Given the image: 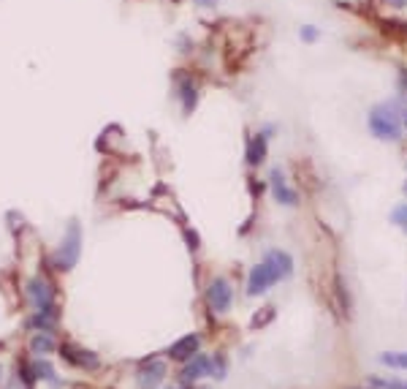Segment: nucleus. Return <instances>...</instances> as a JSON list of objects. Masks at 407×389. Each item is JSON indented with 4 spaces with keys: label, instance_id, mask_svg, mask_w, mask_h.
<instances>
[{
    "label": "nucleus",
    "instance_id": "393cba45",
    "mask_svg": "<svg viewBox=\"0 0 407 389\" xmlns=\"http://www.w3.org/2000/svg\"><path fill=\"white\" fill-rule=\"evenodd\" d=\"M0 378H3V368H0Z\"/></svg>",
    "mask_w": 407,
    "mask_h": 389
},
{
    "label": "nucleus",
    "instance_id": "1a4fd4ad",
    "mask_svg": "<svg viewBox=\"0 0 407 389\" xmlns=\"http://www.w3.org/2000/svg\"><path fill=\"white\" fill-rule=\"evenodd\" d=\"M198 343H201V338L198 335H185V338H180V341L174 343L171 348H168V357L171 359H190V357H196V351H198Z\"/></svg>",
    "mask_w": 407,
    "mask_h": 389
},
{
    "label": "nucleus",
    "instance_id": "4468645a",
    "mask_svg": "<svg viewBox=\"0 0 407 389\" xmlns=\"http://www.w3.org/2000/svg\"><path fill=\"white\" fill-rule=\"evenodd\" d=\"M266 158V139L264 137H256L253 144H250V153H247V161L253 164V166H261V161Z\"/></svg>",
    "mask_w": 407,
    "mask_h": 389
},
{
    "label": "nucleus",
    "instance_id": "5701e85b",
    "mask_svg": "<svg viewBox=\"0 0 407 389\" xmlns=\"http://www.w3.org/2000/svg\"><path fill=\"white\" fill-rule=\"evenodd\" d=\"M391 6H407V0H389Z\"/></svg>",
    "mask_w": 407,
    "mask_h": 389
},
{
    "label": "nucleus",
    "instance_id": "7ed1b4c3",
    "mask_svg": "<svg viewBox=\"0 0 407 389\" xmlns=\"http://www.w3.org/2000/svg\"><path fill=\"white\" fill-rule=\"evenodd\" d=\"M231 302H234L231 283H228L226 278H215V280H212V286L207 289V305L212 308V313L223 316V313H228Z\"/></svg>",
    "mask_w": 407,
    "mask_h": 389
},
{
    "label": "nucleus",
    "instance_id": "9d476101",
    "mask_svg": "<svg viewBox=\"0 0 407 389\" xmlns=\"http://www.w3.org/2000/svg\"><path fill=\"white\" fill-rule=\"evenodd\" d=\"M210 373H212L210 357L198 354V357L188 359V368L182 371V378H185V381H198V378H204V375H210Z\"/></svg>",
    "mask_w": 407,
    "mask_h": 389
},
{
    "label": "nucleus",
    "instance_id": "f3484780",
    "mask_svg": "<svg viewBox=\"0 0 407 389\" xmlns=\"http://www.w3.org/2000/svg\"><path fill=\"white\" fill-rule=\"evenodd\" d=\"M369 384L377 389H407V381H399V378H380V375H372Z\"/></svg>",
    "mask_w": 407,
    "mask_h": 389
},
{
    "label": "nucleus",
    "instance_id": "aec40b11",
    "mask_svg": "<svg viewBox=\"0 0 407 389\" xmlns=\"http://www.w3.org/2000/svg\"><path fill=\"white\" fill-rule=\"evenodd\" d=\"M271 316H274V311H271V308H266L264 313H258L256 319H253V327H264V321H269Z\"/></svg>",
    "mask_w": 407,
    "mask_h": 389
},
{
    "label": "nucleus",
    "instance_id": "412c9836",
    "mask_svg": "<svg viewBox=\"0 0 407 389\" xmlns=\"http://www.w3.org/2000/svg\"><path fill=\"white\" fill-rule=\"evenodd\" d=\"M302 38H304V41H310V44H313V41L318 38V31L313 28V25H307V28H302Z\"/></svg>",
    "mask_w": 407,
    "mask_h": 389
},
{
    "label": "nucleus",
    "instance_id": "6ab92c4d",
    "mask_svg": "<svg viewBox=\"0 0 407 389\" xmlns=\"http://www.w3.org/2000/svg\"><path fill=\"white\" fill-rule=\"evenodd\" d=\"M391 220L396 223V226H402V229L407 232V204H399V207H394Z\"/></svg>",
    "mask_w": 407,
    "mask_h": 389
},
{
    "label": "nucleus",
    "instance_id": "f8f14e48",
    "mask_svg": "<svg viewBox=\"0 0 407 389\" xmlns=\"http://www.w3.org/2000/svg\"><path fill=\"white\" fill-rule=\"evenodd\" d=\"M55 319H58V313H55V308H46V311H38L36 316L31 319V324L28 327H36V329H49L55 327Z\"/></svg>",
    "mask_w": 407,
    "mask_h": 389
},
{
    "label": "nucleus",
    "instance_id": "2eb2a0df",
    "mask_svg": "<svg viewBox=\"0 0 407 389\" xmlns=\"http://www.w3.org/2000/svg\"><path fill=\"white\" fill-rule=\"evenodd\" d=\"M180 93H182V104H185V112L190 114V112H193V107H196V101H198L196 85H193V82H182Z\"/></svg>",
    "mask_w": 407,
    "mask_h": 389
},
{
    "label": "nucleus",
    "instance_id": "423d86ee",
    "mask_svg": "<svg viewBox=\"0 0 407 389\" xmlns=\"http://www.w3.org/2000/svg\"><path fill=\"white\" fill-rule=\"evenodd\" d=\"M60 357L65 359V362H71L74 368H82V371H98L101 368V359L95 357L92 351H87V348H79V346H63L60 348Z\"/></svg>",
    "mask_w": 407,
    "mask_h": 389
},
{
    "label": "nucleus",
    "instance_id": "bb28decb",
    "mask_svg": "<svg viewBox=\"0 0 407 389\" xmlns=\"http://www.w3.org/2000/svg\"><path fill=\"white\" fill-rule=\"evenodd\" d=\"M405 125H407V117H405Z\"/></svg>",
    "mask_w": 407,
    "mask_h": 389
},
{
    "label": "nucleus",
    "instance_id": "9b49d317",
    "mask_svg": "<svg viewBox=\"0 0 407 389\" xmlns=\"http://www.w3.org/2000/svg\"><path fill=\"white\" fill-rule=\"evenodd\" d=\"M271 188H274V196H277V202L280 204H296V193L286 186V180H283V174L274 169L271 171Z\"/></svg>",
    "mask_w": 407,
    "mask_h": 389
},
{
    "label": "nucleus",
    "instance_id": "a878e982",
    "mask_svg": "<svg viewBox=\"0 0 407 389\" xmlns=\"http://www.w3.org/2000/svg\"><path fill=\"white\" fill-rule=\"evenodd\" d=\"M405 193H407V183H405Z\"/></svg>",
    "mask_w": 407,
    "mask_h": 389
},
{
    "label": "nucleus",
    "instance_id": "ddd939ff",
    "mask_svg": "<svg viewBox=\"0 0 407 389\" xmlns=\"http://www.w3.org/2000/svg\"><path fill=\"white\" fill-rule=\"evenodd\" d=\"M380 362L386 368H396V371H407V354L405 351H383Z\"/></svg>",
    "mask_w": 407,
    "mask_h": 389
},
{
    "label": "nucleus",
    "instance_id": "f257e3e1",
    "mask_svg": "<svg viewBox=\"0 0 407 389\" xmlns=\"http://www.w3.org/2000/svg\"><path fill=\"white\" fill-rule=\"evenodd\" d=\"M79 256H82V226H79V220H71V223H68V232L63 237L60 248L55 253V267L68 272V270L76 267Z\"/></svg>",
    "mask_w": 407,
    "mask_h": 389
},
{
    "label": "nucleus",
    "instance_id": "39448f33",
    "mask_svg": "<svg viewBox=\"0 0 407 389\" xmlns=\"http://www.w3.org/2000/svg\"><path fill=\"white\" fill-rule=\"evenodd\" d=\"M25 292H28V299H31L33 308H38V311H46V308H55V289L41 278H33L28 280V286H25Z\"/></svg>",
    "mask_w": 407,
    "mask_h": 389
},
{
    "label": "nucleus",
    "instance_id": "0eeeda50",
    "mask_svg": "<svg viewBox=\"0 0 407 389\" xmlns=\"http://www.w3.org/2000/svg\"><path fill=\"white\" fill-rule=\"evenodd\" d=\"M264 265H266V270L271 272L274 280H283L293 272V259L288 256L286 250H269L266 259H264Z\"/></svg>",
    "mask_w": 407,
    "mask_h": 389
},
{
    "label": "nucleus",
    "instance_id": "4be33fe9",
    "mask_svg": "<svg viewBox=\"0 0 407 389\" xmlns=\"http://www.w3.org/2000/svg\"><path fill=\"white\" fill-rule=\"evenodd\" d=\"M196 6H201V9H212V6H217V0H196Z\"/></svg>",
    "mask_w": 407,
    "mask_h": 389
},
{
    "label": "nucleus",
    "instance_id": "a211bd4d",
    "mask_svg": "<svg viewBox=\"0 0 407 389\" xmlns=\"http://www.w3.org/2000/svg\"><path fill=\"white\" fill-rule=\"evenodd\" d=\"M36 368V378H46V381H58V375H55V371H52V365H46V362H36L33 365Z\"/></svg>",
    "mask_w": 407,
    "mask_h": 389
},
{
    "label": "nucleus",
    "instance_id": "20e7f679",
    "mask_svg": "<svg viewBox=\"0 0 407 389\" xmlns=\"http://www.w3.org/2000/svg\"><path fill=\"white\" fill-rule=\"evenodd\" d=\"M166 378V365L161 359H152V362H144L139 371H136V384L139 389H158Z\"/></svg>",
    "mask_w": 407,
    "mask_h": 389
},
{
    "label": "nucleus",
    "instance_id": "dca6fc26",
    "mask_svg": "<svg viewBox=\"0 0 407 389\" xmlns=\"http://www.w3.org/2000/svg\"><path fill=\"white\" fill-rule=\"evenodd\" d=\"M31 348L36 351V354H49V351L55 348V341H52V335H49V332H46V335L41 332V335H36V338L31 341Z\"/></svg>",
    "mask_w": 407,
    "mask_h": 389
},
{
    "label": "nucleus",
    "instance_id": "b1692460",
    "mask_svg": "<svg viewBox=\"0 0 407 389\" xmlns=\"http://www.w3.org/2000/svg\"><path fill=\"white\" fill-rule=\"evenodd\" d=\"M402 87H405V90H407V68H405V71H402Z\"/></svg>",
    "mask_w": 407,
    "mask_h": 389
},
{
    "label": "nucleus",
    "instance_id": "6e6552de",
    "mask_svg": "<svg viewBox=\"0 0 407 389\" xmlns=\"http://www.w3.org/2000/svg\"><path fill=\"white\" fill-rule=\"evenodd\" d=\"M277 280L271 278V272L266 270V265L261 262L250 270V278H247V294L250 297H261L264 292H269L271 286H274Z\"/></svg>",
    "mask_w": 407,
    "mask_h": 389
},
{
    "label": "nucleus",
    "instance_id": "f03ea898",
    "mask_svg": "<svg viewBox=\"0 0 407 389\" xmlns=\"http://www.w3.org/2000/svg\"><path fill=\"white\" fill-rule=\"evenodd\" d=\"M369 131L377 139L396 142L402 137V125H399V114L394 107H375L369 112Z\"/></svg>",
    "mask_w": 407,
    "mask_h": 389
}]
</instances>
